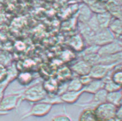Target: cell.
<instances>
[{
  "mask_svg": "<svg viewBox=\"0 0 122 121\" xmlns=\"http://www.w3.org/2000/svg\"><path fill=\"white\" fill-rule=\"evenodd\" d=\"M47 93L45 90L41 83H37L31 86L21 93L20 102L24 101L30 103H37L45 99Z\"/></svg>",
  "mask_w": 122,
  "mask_h": 121,
  "instance_id": "cell-1",
  "label": "cell"
},
{
  "mask_svg": "<svg viewBox=\"0 0 122 121\" xmlns=\"http://www.w3.org/2000/svg\"><path fill=\"white\" fill-rule=\"evenodd\" d=\"M117 107L112 104L106 102L99 104L93 109L98 121H112L116 118Z\"/></svg>",
  "mask_w": 122,
  "mask_h": 121,
  "instance_id": "cell-2",
  "label": "cell"
},
{
  "mask_svg": "<svg viewBox=\"0 0 122 121\" xmlns=\"http://www.w3.org/2000/svg\"><path fill=\"white\" fill-rule=\"evenodd\" d=\"M52 107V105L42 101L34 103L29 112L22 115L21 119H26L30 116L43 117L50 112Z\"/></svg>",
  "mask_w": 122,
  "mask_h": 121,
  "instance_id": "cell-3",
  "label": "cell"
},
{
  "mask_svg": "<svg viewBox=\"0 0 122 121\" xmlns=\"http://www.w3.org/2000/svg\"><path fill=\"white\" fill-rule=\"evenodd\" d=\"M21 93L12 94L5 95L0 102V112L4 114L15 109L21 103Z\"/></svg>",
  "mask_w": 122,
  "mask_h": 121,
  "instance_id": "cell-4",
  "label": "cell"
},
{
  "mask_svg": "<svg viewBox=\"0 0 122 121\" xmlns=\"http://www.w3.org/2000/svg\"><path fill=\"white\" fill-rule=\"evenodd\" d=\"M119 65H107L103 64L95 65L92 66L89 75L93 79H103L111 73L115 67Z\"/></svg>",
  "mask_w": 122,
  "mask_h": 121,
  "instance_id": "cell-5",
  "label": "cell"
},
{
  "mask_svg": "<svg viewBox=\"0 0 122 121\" xmlns=\"http://www.w3.org/2000/svg\"><path fill=\"white\" fill-rule=\"evenodd\" d=\"M115 40V37L108 28L101 29L95 34L93 43L102 46Z\"/></svg>",
  "mask_w": 122,
  "mask_h": 121,
  "instance_id": "cell-6",
  "label": "cell"
},
{
  "mask_svg": "<svg viewBox=\"0 0 122 121\" xmlns=\"http://www.w3.org/2000/svg\"><path fill=\"white\" fill-rule=\"evenodd\" d=\"M122 51V46L117 40H115L111 42L107 43L104 45L100 46L98 54L101 57L109 56Z\"/></svg>",
  "mask_w": 122,
  "mask_h": 121,
  "instance_id": "cell-7",
  "label": "cell"
},
{
  "mask_svg": "<svg viewBox=\"0 0 122 121\" xmlns=\"http://www.w3.org/2000/svg\"><path fill=\"white\" fill-rule=\"evenodd\" d=\"M92 66L83 59L77 60L72 64L70 69L72 73H75L77 77L88 75L90 73Z\"/></svg>",
  "mask_w": 122,
  "mask_h": 121,
  "instance_id": "cell-8",
  "label": "cell"
},
{
  "mask_svg": "<svg viewBox=\"0 0 122 121\" xmlns=\"http://www.w3.org/2000/svg\"><path fill=\"white\" fill-rule=\"evenodd\" d=\"M78 28L79 30V34L84 39L85 42L87 45H93V38L96 33L92 30L86 23L79 22Z\"/></svg>",
  "mask_w": 122,
  "mask_h": 121,
  "instance_id": "cell-9",
  "label": "cell"
},
{
  "mask_svg": "<svg viewBox=\"0 0 122 121\" xmlns=\"http://www.w3.org/2000/svg\"><path fill=\"white\" fill-rule=\"evenodd\" d=\"M108 92L104 88H102L100 90L93 94V96L91 102L89 104H87V106L89 107L87 108H92L94 109L96 106L99 104L107 102V96Z\"/></svg>",
  "mask_w": 122,
  "mask_h": 121,
  "instance_id": "cell-10",
  "label": "cell"
},
{
  "mask_svg": "<svg viewBox=\"0 0 122 121\" xmlns=\"http://www.w3.org/2000/svg\"><path fill=\"white\" fill-rule=\"evenodd\" d=\"M84 39L79 33L72 36L69 41V45L74 51L81 52L86 47Z\"/></svg>",
  "mask_w": 122,
  "mask_h": 121,
  "instance_id": "cell-11",
  "label": "cell"
},
{
  "mask_svg": "<svg viewBox=\"0 0 122 121\" xmlns=\"http://www.w3.org/2000/svg\"><path fill=\"white\" fill-rule=\"evenodd\" d=\"M83 93V90L79 91H67L61 95L60 98L63 103L74 104L79 100Z\"/></svg>",
  "mask_w": 122,
  "mask_h": 121,
  "instance_id": "cell-12",
  "label": "cell"
},
{
  "mask_svg": "<svg viewBox=\"0 0 122 121\" xmlns=\"http://www.w3.org/2000/svg\"><path fill=\"white\" fill-rule=\"evenodd\" d=\"M104 88V81L103 79H93L91 82L83 87L82 90L83 93L94 94L102 88Z\"/></svg>",
  "mask_w": 122,
  "mask_h": 121,
  "instance_id": "cell-13",
  "label": "cell"
},
{
  "mask_svg": "<svg viewBox=\"0 0 122 121\" xmlns=\"http://www.w3.org/2000/svg\"><path fill=\"white\" fill-rule=\"evenodd\" d=\"M96 15L100 29L108 28L109 25L113 18L112 14H111L110 12L106 11L100 13L96 14Z\"/></svg>",
  "mask_w": 122,
  "mask_h": 121,
  "instance_id": "cell-14",
  "label": "cell"
},
{
  "mask_svg": "<svg viewBox=\"0 0 122 121\" xmlns=\"http://www.w3.org/2000/svg\"><path fill=\"white\" fill-rule=\"evenodd\" d=\"M108 29L114 35L115 39L122 37V21L119 18H113Z\"/></svg>",
  "mask_w": 122,
  "mask_h": 121,
  "instance_id": "cell-15",
  "label": "cell"
},
{
  "mask_svg": "<svg viewBox=\"0 0 122 121\" xmlns=\"http://www.w3.org/2000/svg\"><path fill=\"white\" fill-rule=\"evenodd\" d=\"M122 63V51L109 56H102L100 58V64L112 65L120 64Z\"/></svg>",
  "mask_w": 122,
  "mask_h": 121,
  "instance_id": "cell-16",
  "label": "cell"
},
{
  "mask_svg": "<svg viewBox=\"0 0 122 121\" xmlns=\"http://www.w3.org/2000/svg\"><path fill=\"white\" fill-rule=\"evenodd\" d=\"M43 88L47 94H56L60 84L56 79L49 78L42 83Z\"/></svg>",
  "mask_w": 122,
  "mask_h": 121,
  "instance_id": "cell-17",
  "label": "cell"
},
{
  "mask_svg": "<svg viewBox=\"0 0 122 121\" xmlns=\"http://www.w3.org/2000/svg\"><path fill=\"white\" fill-rule=\"evenodd\" d=\"M16 79L22 86L29 85L33 82L34 76L33 73L29 71H19Z\"/></svg>",
  "mask_w": 122,
  "mask_h": 121,
  "instance_id": "cell-18",
  "label": "cell"
},
{
  "mask_svg": "<svg viewBox=\"0 0 122 121\" xmlns=\"http://www.w3.org/2000/svg\"><path fill=\"white\" fill-rule=\"evenodd\" d=\"M93 14L92 11L91 10V8L87 5H84L80 7L79 10V13L78 15L79 21L86 23Z\"/></svg>",
  "mask_w": 122,
  "mask_h": 121,
  "instance_id": "cell-19",
  "label": "cell"
},
{
  "mask_svg": "<svg viewBox=\"0 0 122 121\" xmlns=\"http://www.w3.org/2000/svg\"><path fill=\"white\" fill-rule=\"evenodd\" d=\"M122 98V88L117 91L108 93L107 96V102L112 104L116 107L120 105V101Z\"/></svg>",
  "mask_w": 122,
  "mask_h": 121,
  "instance_id": "cell-20",
  "label": "cell"
},
{
  "mask_svg": "<svg viewBox=\"0 0 122 121\" xmlns=\"http://www.w3.org/2000/svg\"><path fill=\"white\" fill-rule=\"evenodd\" d=\"M79 121H98L92 108H86L81 112Z\"/></svg>",
  "mask_w": 122,
  "mask_h": 121,
  "instance_id": "cell-21",
  "label": "cell"
},
{
  "mask_svg": "<svg viewBox=\"0 0 122 121\" xmlns=\"http://www.w3.org/2000/svg\"><path fill=\"white\" fill-rule=\"evenodd\" d=\"M83 87L79 77H77V76L71 78L69 81H68V91H81Z\"/></svg>",
  "mask_w": 122,
  "mask_h": 121,
  "instance_id": "cell-22",
  "label": "cell"
},
{
  "mask_svg": "<svg viewBox=\"0 0 122 121\" xmlns=\"http://www.w3.org/2000/svg\"><path fill=\"white\" fill-rule=\"evenodd\" d=\"M111 74V73H110ZM104 81V88L108 93L117 91L122 88L121 86L115 84L110 78V74L103 79Z\"/></svg>",
  "mask_w": 122,
  "mask_h": 121,
  "instance_id": "cell-23",
  "label": "cell"
},
{
  "mask_svg": "<svg viewBox=\"0 0 122 121\" xmlns=\"http://www.w3.org/2000/svg\"><path fill=\"white\" fill-rule=\"evenodd\" d=\"M42 102L50 104L52 106L55 105H60V104L63 103V101L61 99L60 96L56 94H47L46 97L42 101Z\"/></svg>",
  "mask_w": 122,
  "mask_h": 121,
  "instance_id": "cell-24",
  "label": "cell"
},
{
  "mask_svg": "<svg viewBox=\"0 0 122 121\" xmlns=\"http://www.w3.org/2000/svg\"><path fill=\"white\" fill-rule=\"evenodd\" d=\"M82 59L86 62H87L89 64L92 66L95 65L99 64L100 63V58L101 56L98 53H93V54H86L82 56Z\"/></svg>",
  "mask_w": 122,
  "mask_h": 121,
  "instance_id": "cell-25",
  "label": "cell"
},
{
  "mask_svg": "<svg viewBox=\"0 0 122 121\" xmlns=\"http://www.w3.org/2000/svg\"><path fill=\"white\" fill-rule=\"evenodd\" d=\"M115 67L111 73L110 78L112 81L122 88V68L121 67L120 69H115Z\"/></svg>",
  "mask_w": 122,
  "mask_h": 121,
  "instance_id": "cell-26",
  "label": "cell"
},
{
  "mask_svg": "<svg viewBox=\"0 0 122 121\" xmlns=\"http://www.w3.org/2000/svg\"><path fill=\"white\" fill-rule=\"evenodd\" d=\"M8 75V71L7 66L0 63V85H4L8 87L9 85L6 82Z\"/></svg>",
  "mask_w": 122,
  "mask_h": 121,
  "instance_id": "cell-27",
  "label": "cell"
},
{
  "mask_svg": "<svg viewBox=\"0 0 122 121\" xmlns=\"http://www.w3.org/2000/svg\"><path fill=\"white\" fill-rule=\"evenodd\" d=\"M86 23L89 27L91 28L92 30L94 31L96 33L101 30L100 26H99L97 17H96V14H93L92 15V17L89 19L88 21L86 22Z\"/></svg>",
  "mask_w": 122,
  "mask_h": 121,
  "instance_id": "cell-28",
  "label": "cell"
},
{
  "mask_svg": "<svg viewBox=\"0 0 122 121\" xmlns=\"http://www.w3.org/2000/svg\"><path fill=\"white\" fill-rule=\"evenodd\" d=\"M100 46L96 45H88L86 47L84 48V49L80 52V54H81V57L86 54H93V53H98V51Z\"/></svg>",
  "mask_w": 122,
  "mask_h": 121,
  "instance_id": "cell-29",
  "label": "cell"
},
{
  "mask_svg": "<svg viewBox=\"0 0 122 121\" xmlns=\"http://www.w3.org/2000/svg\"><path fill=\"white\" fill-rule=\"evenodd\" d=\"M52 121H72L69 116L66 114L58 115L52 118Z\"/></svg>",
  "mask_w": 122,
  "mask_h": 121,
  "instance_id": "cell-30",
  "label": "cell"
},
{
  "mask_svg": "<svg viewBox=\"0 0 122 121\" xmlns=\"http://www.w3.org/2000/svg\"><path fill=\"white\" fill-rule=\"evenodd\" d=\"M79 78H80V81L81 82L82 84H83V86L88 85V84L89 82H91L93 79V78H92L89 74L88 75L81 76V77H79Z\"/></svg>",
  "mask_w": 122,
  "mask_h": 121,
  "instance_id": "cell-31",
  "label": "cell"
},
{
  "mask_svg": "<svg viewBox=\"0 0 122 121\" xmlns=\"http://www.w3.org/2000/svg\"><path fill=\"white\" fill-rule=\"evenodd\" d=\"M116 118L122 121V106H119L117 107L116 113Z\"/></svg>",
  "mask_w": 122,
  "mask_h": 121,
  "instance_id": "cell-32",
  "label": "cell"
},
{
  "mask_svg": "<svg viewBox=\"0 0 122 121\" xmlns=\"http://www.w3.org/2000/svg\"><path fill=\"white\" fill-rule=\"evenodd\" d=\"M6 86L4 85H0V102H1L2 99L5 96V91L6 90Z\"/></svg>",
  "mask_w": 122,
  "mask_h": 121,
  "instance_id": "cell-33",
  "label": "cell"
},
{
  "mask_svg": "<svg viewBox=\"0 0 122 121\" xmlns=\"http://www.w3.org/2000/svg\"><path fill=\"white\" fill-rule=\"evenodd\" d=\"M116 40H117V41H119V42L120 43V44L122 45V37L119 38V39H116Z\"/></svg>",
  "mask_w": 122,
  "mask_h": 121,
  "instance_id": "cell-34",
  "label": "cell"
},
{
  "mask_svg": "<svg viewBox=\"0 0 122 121\" xmlns=\"http://www.w3.org/2000/svg\"><path fill=\"white\" fill-rule=\"evenodd\" d=\"M119 106H122V100H121V101H120V105H119Z\"/></svg>",
  "mask_w": 122,
  "mask_h": 121,
  "instance_id": "cell-35",
  "label": "cell"
}]
</instances>
